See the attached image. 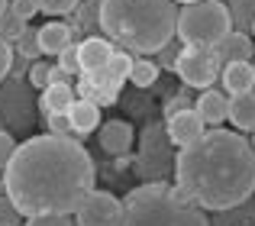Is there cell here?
<instances>
[{"label":"cell","instance_id":"1","mask_svg":"<svg viewBox=\"0 0 255 226\" xmlns=\"http://www.w3.org/2000/svg\"><path fill=\"white\" fill-rule=\"evenodd\" d=\"M3 191L26 220L42 214L71 217L94 191V162L78 139L42 132L16 145L3 168Z\"/></svg>","mask_w":255,"mask_h":226},{"label":"cell","instance_id":"2","mask_svg":"<svg viewBox=\"0 0 255 226\" xmlns=\"http://www.w3.org/2000/svg\"><path fill=\"white\" fill-rule=\"evenodd\" d=\"M174 188L200 210H236L255 194V145L239 132L207 129L174 155Z\"/></svg>","mask_w":255,"mask_h":226},{"label":"cell","instance_id":"3","mask_svg":"<svg viewBox=\"0 0 255 226\" xmlns=\"http://www.w3.org/2000/svg\"><path fill=\"white\" fill-rule=\"evenodd\" d=\"M100 29L113 45H126L139 55H158L178 36L174 0H104Z\"/></svg>","mask_w":255,"mask_h":226},{"label":"cell","instance_id":"4","mask_svg":"<svg viewBox=\"0 0 255 226\" xmlns=\"http://www.w3.org/2000/svg\"><path fill=\"white\" fill-rule=\"evenodd\" d=\"M120 226H210V220L174 184L149 181L126 194Z\"/></svg>","mask_w":255,"mask_h":226},{"label":"cell","instance_id":"5","mask_svg":"<svg viewBox=\"0 0 255 226\" xmlns=\"http://www.w3.org/2000/svg\"><path fill=\"white\" fill-rule=\"evenodd\" d=\"M233 32V19L223 0H197L178 10V39L181 45L213 49L223 36Z\"/></svg>","mask_w":255,"mask_h":226},{"label":"cell","instance_id":"6","mask_svg":"<svg viewBox=\"0 0 255 226\" xmlns=\"http://www.w3.org/2000/svg\"><path fill=\"white\" fill-rule=\"evenodd\" d=\"M171 139L165 132V123H149L142 129V152H139V175L162 181L165 175H174V155L168 152Z\"/></svg>","mask_w":255,"mask_h":226},{"label":"cell","instance_id":"7","mask_svg":"<svg viewBox=\"0 0 255 226\" xmlns=\"http://www.w3.org/2000/svg\"><path fill=\"white\" fill-rule=\"evenodd\" d=\"M174 71H178V78L184 81V88L210 91L213 84L220 81L223 65H220V58H217L213 49H194V45H184V52H181Z\"/></svg>","mask_w":255,"mask_h":226},{"label":"cell","instance_id":"8","mask_svg":"<svg viewBox=\"0 0 255 226\" xmlns=\"http://www.w3.org/2000/svg\"><path fill=\"white\" fill-rule=\"evenodd\" d=\"M120 220H123V201L110 191H91L75 214L78 226H120Z\"/></svg>","mask_w":255,"mask_h":226},{"label":"cell","instance_id":"9","mask_svg":"<svg viewBox=\"0 0 255 226\" xmlns=\"http://www.w3.org/2000/svg\"><path fill=\"white\" fill-rule=\"evenodd\" d=\"M165 132H168L171 145L187 149V145H194L207 132V123L200 119L197 110H181V113H174V116L165 119Z\"/></svg>","mask_w":255,"mask_h":226},{"label":"cell","instance_id":"10","mask_svg":"<svg viewBox=\"0 0 255 226\" xmlns=\"http://www.w3.org/2000/svg\"><path fill=\"white\" fill-rule=\"evenodd\" d=\"M113 42L107 36H87L84 42H78V62H81L84 75H94V71H107L113 58Z\"/></svg>","mask_w":255,"mask_h":226},{"label":"cell","instance_id":"11","mask_svg":"<svg viewBox=\"0 0 255 226\" xmlns=\"http://www.w3.org/2000/svg\"><path fill=\"white\" fill-rule=\"evenodd\" d=\"M100 149L107 155H129L132 149V126L126 119H107L100 126Z\"/></svg>","mask_w":255,"mask_h":226},{"label":"cell","instance_id":"12","mask_svg":"<svg viewBox=\"0 0 255 226\" xmlns=\"http://www.w3.org/2000/svg\"><path fill=\"white\" fill-rule=\"evenodd\" d=\"M213 52H217L220 65H236V62H252L255 45H252V36L233 29L230 36H223L217 45H213Z\"/></svg>","mask_w":255,"mask_h":226},{"label":"cell","instance_id":"13","mask_svg":"<svg viewBox=\"0 0 255 226\" xmlns=\"http://www.w3.org/2000/svg\"><path fill=\"white\" fill-rule=\"evenodd\" d=\"M220 81H223V91H226L230 97L252 94V91H255V68H252V62L223 65V71H220Z\"/></svg>","mask_w":255,"mask_h":226},{"label":"cell","instance_id":"14","mask_svg":"<svg viewBox=\"0 0 255 226\" xmlns=\"http://www.w3.org/2000/svg\"><path fill=\"white\" fill-rule=\"evenodd\" d=\"M75 88L71 84H49V88L42 91V97H39V110H42V116H68L71 104H75Z\"/></svg>","mask_w":255,"mask_h":226},{"label":"cell","instance_id":"15","mask_svg":"<svg viewBox=\"0 0 255 226\" xmlns=\"http://www.w3.org/2000/svg\"><path fill=\"white\" fill-rule=\"evenodd\" d=\"M194 110L200 113V119H204L207 126H217V123H223V119L230 116V97H226L223 91H217V88L200 91V97L194 101Z\"/></svg>","mask_w":255,"mask_h":226},{"label":"cell","instance_id":"16","mask_svg":"<svg viewBox=\"0 0 255 226\" xmlns=\"http://www.w3.org/2000/svg\"><path fill=\"white\" fill-rule=\"evenodd\" d=\"M71 39H75V32H71L68 23H45V26H39V49H42V55H55L58 58L71 45Z\"/></svg>","mask_w":255,"mask_h":226},{"label":"cell","instance_id":"17","mask_svg":"<svg viewBox=\"0 0 255 226\" xmlns=\"http://www.w3.org/2000/svg\"><path fill=\"white\" fill-rule=\"evenodd\" d=\"M68 123H71V132H75V136H87V132H94L100 126V107L94 101L78 97L68 110Z\"/></svg>","mask_w":255,"mask_h":226},{"label":"cell","instance_id":"18","mask_svg":"<svg viewBox=\"0 0 255 226\" xmlns=\"http://www.w3.org/2000/svg\"><path fill=\"white\" fill-rule=\"evenodd\" d=\"M230 119L236 123V129L255 132V91L252 94L230 97Z\"/></svg>","mask_w":255,"mask_h":226},{"label":"cell","instance_id":"19","mask_svg":"<svg viewBox=\"0 0 255 226\" xmlns=\"http://www.w3.org/2000/svg\"><path fill=\"white\" fill-rule=\"evenodd\" d=\"M226 10H230L233 29L249 36L252 26H255V0H230V3H226Z\"/></svg>","mask_w":255,"mask_h":226},{"label":"cell","instance_id":"20","mask_svg":"<svg viewBox=\"0 0 255 226\" xmlns=\"http://www.w3.org/2000/svg\"><path fill=\"white\" fill-rule=\"evenodd\" d=\"M158 65L152 62V58H136L132 62V75H129V81L136 84V88H152V84L158 81Z\"/></svg>","mask_w":255,"mask_h":226},{"label":"cell","instance_id":"21","mask_svg":"<svg viewBox=\"0 0 255 226\" xmlns=\"http://www.w3.org/2000/svg\"><path fill=\"white\" fill-rule=\"evenodd\" d=\"M13 52H16V55H23L26 62H39V55H42V49H39V29L26 26L23 36L13 42Z\"/></svg>","mask_w":255,"mask_h":226},{"label":"cell","instance_id":"22","mask_svg":"<svg viewBox=\"0 0 255 226\" xmlns=\"http://www.w3.org/2000/svg\"><path fill=\"white\" fill-rule=\"evenodd\" d=\"M132 62H136V58H132L129 52H113L110 65H107V75H110V78H113L117 84H123L126 78L132 75Z\"/></svg>","mask_w":255,"mask_h":226},{"label":"cell","instance_id":"23","mask_svg":"<svg viewBox=\"0 0 255 226\" xmlns=\"http://www.w3.org/2000/svg\"><path fill=\"white\" fill-rule=\"evenodd\" d=\"M55 68L58 65H49V62H32L29 65V84L32 88H49L52 81H55Z\"/></svg>","mask_w":255,"mask_h":226},{"label":"cell","instance_id":"24","mask_svg":"<svg viewBox=\"0 0 255 226\" xmlns=\"http://www.w3.org/2000/svg\"><path fill=\"white\" fill-rule=\"evenodd\" d=\"M26 26H29V23H23V19H16V16H13L10 10H6L3 16H0V39H6V42L13 45V42H16L19 36H23V29H26Z\"/></svg>","mask_w":255,"mask_h":226},{"label":"cell","instance_id":"25","mask_svg":"<svg viewBox=\"0 0 255 226\" xmlns=\"http://www.w3.org/2000/svg\"><path fill=\"white\" fill-rule=\"evenodd\" d=\"M194 101H197V97H191V88H181L178 94H171L168 101H165V119L174 116V113H181V110H194Z\"/></svg>","mask_w":255,"mask_h":226},{"label":"cell","instance_id":"26","mask_svg":"<svg viewBox=\"0 0 255 226\" xmlns=\"http://www.w3.org/2000/svg\"><path fill=\"white\" fill-rule=\"evenodd\" d=\"M81 0H39V13H49V16H65V13H75Z\"/></svg>","mask_w":255,"mask_h":226},{"label":"cell","instance_id":"27","mask_svg":"<svg viewBox=\"0 0 255 226\" xmlns=\"http://www.w3.org/2000/svg\"><path fill=\"white\" fill-rule=\"evenodd\" d=\"M55 65L65 71V75H78V71H81V62H78V42H71L68 49L55 58Z\"/></svg>","mask_w":255,"mask_h":226},{"label":"cell","instance_id":"28","mask_svg":"<svg viewBox=\"0 0 255 226\" xmlns=\"http://www.w3.org/2000/svg\"><path fill=\"white\" fill-rule=\"evenodd\" d=\"M19 220H23V214L16 210V204L6 194H0V226H19Z\"/></svg>","mask_w":255,"mask_h":226},{"label":"cell","instance_id":"29","mask_svg":"<svg viewBox=\"0 0 255 226\" xmlns=\"http://www.w3.org/2000/svg\"><path fill=\"white\" fill-rule=\"evenodd\" d=\"M181 52H184V45H178V42L171 39V42L165 45L162 52H158V62H155V65H158V68H168V71H174V65H178Z\"/></svg>","mask_w":255,"mask_h":226},{"label":"cell","instance_id":"30","mask_svg":"<svg viewBox=\"0 0 255 226\" xmlns=\"http://www.w3.org/2000/svg\"><path fill=\"white\" fill-rule=\"evenodd\" d=\"M10 13L16 19H23V23H29L39 13V0H10Z\"/></svg>","mask_w":255,"mask_h":226},{"label":"cell","instance_id":"31","mask_svg":"<svg viewBox=\"0 0 255 226\" xmlns=\"http://www.w3.org/2000/svg\"><path fill=\"white\" fill-rule=\"evenodd\" d=\"M26 226H75V223L65 214H42V217H29Z\"/></svg>","mask_w":255,"mask_h":226},{"label":"cell","instance_id":"32","mask_svg":"<svg viewBox=\"0 0 255 226\" xmlns=\"http://www.w3.org/2000/svg\"><path fill=\"white\" fill-rule=\"evenodd\" d=\"M13 152H16V139H13L10 132H3V129H0V171H3L6 165H10Z\"/></svg>","mask_w":255,"mask_h":226},{"label":"cell","instance_id":"33","mask_svg":"<svg viewBox=\"0 0 255 226\" xmlns=\"http://www.w3.org/2000/svg\"><path fill=\"white\" fill-rule=\"evenodd\" d=\"M10 68H13V49L6 39H0V84L10 78Z\"/></svg>","mask_w":255,"mask_h":226},{"label":"cell","instance_id":"34","mask_svg":"<svg viewBox=\"0 0 255 226\" xmlns=\"http://www.w3.org/2000/svg\"><path fill=\"white\" fill-rule=\"evenodd\" d=\"M45 123H49V132H52V136H71V139H75V132H71V123H68V116H49Z\"/></svg>","mask_w":255,"mask_h":226},{"label":"cell","instance_id":"35","mask_svg":"<svg viewBox=\"0 0 255 226\" xmlns=\"http://www.w3.org/2000/svg\"><path fill=\"white\" fill-rule=\"evenodd\" d=\"M6 10H10V0H0V16H3Z\"/></svg>","mask_w":255,"mask_h":226},{"label":"cell","instance_id":"36","mask_svg":"<svg viewBox=\"0 0 255 226\" xmlns=\"http://www.w3.org/2000/svg\"><path fill=\"white\" fill-rule=\"evenodd\" d=\"M174 3H184L187 6V3H197V0H174Z\"/></svg>","mask_w":255,"mask_h":226},{"label":"cell","instance_id":"37","mask_svg":"<svg viewBox=\"0 0 255 226\" xmlns=\"http://www.w3.org/2000/svg\"><path fill=\"white\" fill-rule=\"evenodd\" d=\"M0 194H6V191H3V175H0Z\"/></svg>","mask_w":255,"mask_h":226},{"label":"cell","instance_id":"38","mask_svg":"<svg viewBox=\"0 0 255 226\" xmlns=\"http://www.w3.org/2000/svg\"><path fill=\"white\" fill-rule=\"evenodd\" d=\"M91 3H104V0H91Z\"/></svg>","mask_w":255,"mask_h":226},{"label":"cell","instance_id":"39","mask_svg":"<svg viewBox=\"0 0 255 226\" xmlns=\"http://www.w3.org/2000/svg\"><path fill=\"white\" fill-rule=\"evenodd\" d=\"M252 145H255V136H252Z\"/></svg>","mask_w":255,"mask_h":226},{"label":"cell","instance_id":"40","mask_svg":"<svg viewBox=\"0 0 255 226\" xmlns=\"http://www.w3.org/2000/svg\"><path fill=\"white\" fill-rule=\"evenodd\" d=\"M246 226H252V223H246Z\"/></svg>","mask_w":255,"mask_h":226},{"label":"cell","instance_id":"41","mask_svg":"<svg viewBox=\"0 0 255 226\" xmlns=\"http://www.w3.org/2000/svg\"><path fill=\"white\" fill-rule=\"evenodd\" d=\"M252 68H255V62H252Z\"/></svg>","mask_w":255,"mask_h":226},{"label":"cell","instance_id":"42","mask_svg":"<svg viewBox=\"0 0 255 226\" xmlns=\"http://www.w3.org/2000/svg\"><path fill=\"white\" fill-rule=\"evenodd\" d=\"M252 32H255V26H252Z\"/></svg>","mask_w":255,"mask_h":226}]
</instances>
